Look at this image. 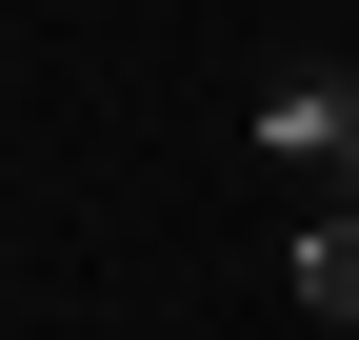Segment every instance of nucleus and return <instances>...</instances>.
Wrapping results in <instances>:
<instances>
[{
    "mask_svg": "<svg viewBox=\"0 0 359 340\" xmlns=\"http://www.w3.org/2000/svg\"><path fill=\"white\" fill-rule=\"evenodd\" d=\"M259 160H320L339 221H359V80H280V100H259Z\"/></svg>",
    "mask_w": 359,
    "mask_h": 340,
    "instance_id": "1",
    "label": "nucleus"
},
{
    "mask_svg": "<svg viewBox=\"0 0 359 340\" xmlns=\"http://www.w3.org/2000/svg\"><path fill=\"white\" fill-rule=\"evenodd\" d=\"M280 280H299V320H339V340H359V221H320V240H299Z\"/></svg>",
    "mask_w": 359,
    "mask_h": 340,
    "instance_id": "2",
    "label": "nucleus"
}]
</instances>
